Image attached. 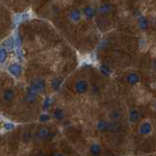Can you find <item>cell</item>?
<instances>
[{
    "instance_id": "6da1fadb",
    "label": "cell",
    "mask_w": 156,
    "mask_h": 156,
    "mask_svg": "<svg viewBox=\"0 0 156 156\" xmlns=\"http://www.w3.org/2000/svg\"><path fill=\"white\" fill-rule=\"evenodd\" d=\"M75 88H76L77 92L85 93L88 89V84L87 83V80H78L76 83V85H75Z\"/></svg>"
},
{
    "instance_id": "7a4b0ae2",
    "label": "cell",
    "mask_w": 156,
    "mask_h": 156,
    "mask_svg": "<svg viewBox=\"0 0 156 156\" xmlns=\"http://www.w3.org/2000/svg\"><path fill=\"white\" fill-rule=\"evenodd\" d=\"M14 97H15V92H14V90H13L12 88H7V89L4 90L3 98H4L5 101L9 102V101H11Z\"/></svg>"
},
{
    "instance_id": "3957f363",
    "label": "cell",
    "mask_w": 156,
    "mask_h": 156,
    "mask_svg": "<svg viewBox=\"0 0 156 156\" xmlns=\"http://www.w3.org/2000/svg\"><path fill=\"white\" fill-rule=\"evenodd\" d=\"M152 131V127L149 123H144L139 128V132L141 135H148Z\"/></svg>"
},
{
    "instance_id": "277c9868",
    "label": "cell",
    "mask_w": 156,
    "mask_h": 156,
    "mask_svg": "<svg viewBox=\"0 0 156 156\" xmlns=\"http://www.w3.org/2000/svg\"><path fill=\"white\" fill-rule=\"evenodd\" d=\"M139 112L137 110V109H132V110L130 112V121L132 122V123H136V122H137L139 120Z\"/></svg>"
},
{
    "instance_id": "5b68a950",
    "label": "cell",
    "mask_w": 156,
    "mask_h": 156,
    "mask_svg": "<svg viewBox=\"0 0 156 156\" xmlns=\"http://www.w3.org/2000/svg\"><path fill=\"white\" fill-rule=\"evenodd\" d=\"M127 80H128L129 84L136 85L137 83L139 82V77L137 74H134V73H132V74H130L129 76L127 77Z\"/></svg>"
},
{
    "instance_id": "8992f818",
    "label": "cell",
    "mask_w": 156,
    "mask_h": 156,
    "mask_svg": "<svg viewBox=\"0 0 156 156\" xmlns=\"http://www.w3.org/2000/svg\"><path fill=\"white\" fill-rule=\"evenodd\" d=\"M9 71L14 76H19L21 74V68L18 64H13L9 67Z\"/></svg>"
},
{
    "instance_id": "52a82bcc",
    "label": "cell",
    "mask_w": 156,
    "mask_h": 156,
    "mask_svg": "<svg viewBox=\"0 0 156 156\" xmlns=\"http://www.w3.org/2000/svg\"><path fill=\"white\" fill-rule=\"evenodd\" d=\"M71 19L74 21V22H78L80 19V14L78 10H74L71 13Z\"/></svg>"
},
{
    "instance_id": "ba28073f",
    "label": "cell",
    "mask_w": 156,
    "mask_h": 156,
    "mask_svg": "<svg viewBox=\"0 0 156 156\" xmlns=\"http://www.w3.org/2000/svg\"><path fill=\"white\" fill-rule=\"evenodd\" d=\"M63 117H64V112L61 109H56L54 111V118L57 119V120H62Z\"/></svg>"
},
{
    "instance_id": "9c48e42d",
    "label": "cell",
    "mask_w": 156,
    "mask_h": 156,
    "mask_svg": "<svg viewBox=\"0 0 156 156\" xmlns=\"http://www.w3.org/2000/svg\"><path fill=\"white\" fill-rule=\"evenodd\" d=\"M90 152L92 154H98L100 152V147L97 144H93L92 146H90Z\"/></svg>"
},
{
    "instance_id": "30bf717a",
    "label": "cell",
    "mask_w": 156,
    "mask_h": 156,
    "mask_svg": "<svg viewBox=\"0 0 156 156\" xmlns=\"http://www.w3.org/2000/svg\"><path fill=\"white\" fill-rule=\"evenodd\" d=\"M7 59V52L4 48L0 49V63H4Z\"/></svg>"
},
{
    "instance_id": "8fae6325",
    "label": "cell",
    "mask_w": 156,
    "mask_h": 156,
    "mask_svg": "<svg viewBox=\"0 0 156 156\" xmlns=\"http://www.w3.org/2000/svg\"><path fill=\"white\" fill-rule=\"evenodd\" d=\"M93 10L92 9V8H89V7H88V8H85V16H87L88 18H92L93 17Z\"/></svg>"
},
{
    "instance_id": "7c38bea8",
    "label": "cell",
    "mask_w": 156,
    "mask_h": 156,
    "mask_svg": "<svg viewBox=\"0 0 156 156\" xmlns=\"http://www.w3.org/2000/svg\"><path fill=\"white\" fill-rule=\"evenodd\" d=\"M98 129L100 130V131H105L106 129H107V124L105 123V122H99V123H98Z\"/></svg>"
}]
</instances>
